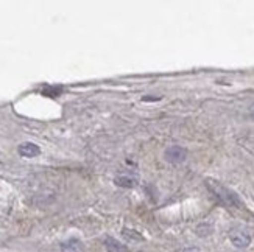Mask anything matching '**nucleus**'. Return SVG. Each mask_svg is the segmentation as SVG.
Returning <instances> with one entry per match:
<instances>
[{"label": "nucleus", "mask_w": 254, "mask_h": 252, "mask_svg": "<svg viewBox=\"0 0 254 252\" xmlns=\"http://www.w3.org/2000/svg\"><path fill=\"white\" fill-rule=\"evenodd\" d=\"M181 252H201L198 248H186V249H183Z\"/></svg>", "instance_id": "9d476101"}, {"label": "nucleus", "mask_w": 254, "mask_h": 252, "mask_svg": "<svg viewBox=\"0 0 254 252\" xmlns=\"http://www.w3.org/2000/svg\"><path fill=\"white\" fill-rule=\"evenodd\" d=\"M229 240L237 249H245L251 245V235L245 231H233L229 235Z\"/></svg>", "instance_id": "7ed1b4c3"}, {"label": "nucleus", "mask_w": 254, "mask_h": 252, "mask_svg": "<svg viewBox=\"0 0 254 252\" xmlns=\"http://www.w3.org/2000/svg\"><path fill=\"white\" fill-rule=\"evenodd\" d=\"M105 248L108 252H129L125 245H122L117 238L114 237H106L105 238Z\"/></svg>", "instance_id": "0eeeda50"}, {"label": "nucleus", "mask_w": 254, "mask_h": 252, "mask_svg": "<svg viewBox=\"0 0 254 252\" xmlns=\"http://www.w3.org/2000/svg\"><path fill=\"white\" fill-rule=\"evenodd\" d=\"M164 159H165V162L173 163V165L183 163L187 159V148H184L181 145H172L164 151Z\"/></svg>", "instance_id": "f03ea898"}, {"label": "nucleus", "mask_w": 254, "mask_h": 252, "mask_svg": "<svg viewBox=\"0 0 254 252\" xmlns=\"http://www.w3.org/2000/svg\"><path fill=\"white\" fill-rule=\"evenodd\" d=\"M250 115H251V117L254 118V103H253V104L250 106Z\"/></svg>", "instance_id": "9b49d317"}, {"label": "nucleus", "mask_w": 254, "mask_h": 252, "mask_svg": "<svg viewBox=\"0 0 254 252\" xmlns=\"http://www.w3.org/2000/svg\"><path fill=\"white\" fill-rule=\"evenodd\" d=\"M17 152L25 159H33L41 154V148L36 144H33V142H22L17 147Z\"/></svg>", "instance_id": "20e7f679"}, {"label": "nucleus", "mask_w": 254, "mask_h": 252, "mask_svg": "<svg viewBox=\"0 0 254 252\" xmlns=\"http://www.w3.org/2000/svg\"><path fill=\"white\" fill-rule=\"evenodd\" d=\"M61 252H84V245L78 238H67L61 243Z\"/></svg>", "instance_id": "39448f33"}, {"label": "nucleus", "mask_w": 254, "mask_h": 252, "mask_svg": "<svg viewBox=\"0 0 254 252\" xmlns=\"http://www.w3.org/2000/svg\"><path fill=\"white\" fill-rule=\"evenodd\" d=\"M206 187L211 190V193L222 204H225L228 207H234V209H242V207H244V202H242L240 196L231 189L225 187L223 184H220L218 181L206 179Z\"/></svg>", "instance_id": "f257e3e1"}, {"label": "nucleus", "mask_w": 254, "mask_h": 252, "mask_svg": "<svg viewBox=\"0 0 254 252\" xmlns=\"http://www.w3.org/2000/svg\"><path fill=\"white\" fill-rule=\"evenodd\" d=\"M114 184L122 189H134L137 185V178L132 176V174H120L114 179Z\"/></svg>", "instance_id": "423d86ee"}, {"label": "nucleus", "mask_w": 254, "mask_h": 252, "mask_svg": "<svg viewBox=\"0 0 254 252\" xmlns=\"http://www.w3.org/2000/svg\"><path fill=\"white\" fill-rule=\"evenodd\" d=\"M124 235L128 238V240H142V237L136 232V231H128V229H124Z\"/></svg>", "instance_id": "1a4fd4ad"}, {"label": "nucleus", "mask_w": 254, "mask_h": 252, "mask_svg": "<svg viewBox=\"0 0 254 252\" xmlns=\"http://www.w3.org/2000/svg\"><path fill=\"white\" fill-rule=\"evenodd\" d=\"M212 234V226L209 224H200L196 227V235L198 237H207Z\"/></svg>", "instance_id": "6e6552de"}]
</instances>
